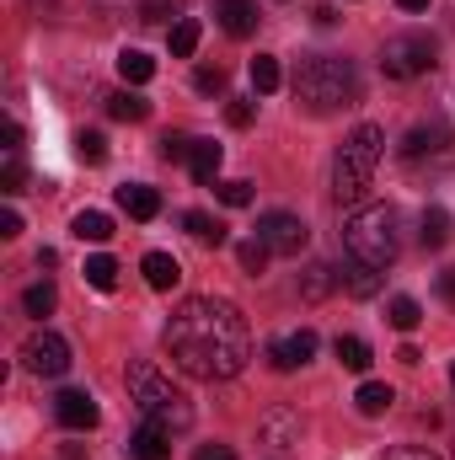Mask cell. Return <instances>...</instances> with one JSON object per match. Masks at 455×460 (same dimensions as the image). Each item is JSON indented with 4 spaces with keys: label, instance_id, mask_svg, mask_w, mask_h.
Instances as JSON below:
<instances>
[{
    "label": "cell",
    "instance_id": "cell-12",
    "mask_svg": "<svg viewBox=\"0 0 455 460\" xmlns=\"http://www.w3.org/2000/svg\"><path fill=\"white\" fill-rule=\"evenodd\" d=\"M263 445H273V450H295V445H300V412L273 407V412L263 418Z\"/></svg>",
    "mask_w": 455,
    "mask_h": 460
},
{
    "label": "cell",
    "instance_id": "cell-45",
    "mask_svg": "<svg viewBox=\"0 0 455 460\" xmlns=\"http://www.w3.org/2000/svg\"><path fill=\"white\" fill-rule=\"evenodd\" d=\"M451 385H455V369H451Z\"/></svg>",
    "mask_w": 455,
    "mask_h": 460
},
{
    "label": "cell",
    "instance_id": "cell-2",
    "mask_svg": "<svg viewBox=\"0 0 455 460\" xmlns=\"http://www.w3.org/2000/svg\"><path fill=\"white\" fill-rule=\"evenodd\" d=\"M295 102H306V113L327 118L338 108H353L359 102V70L338 59V54H317L295 70Z\"/></svg>",
    "mask_w": 455,
    "mask_h": 460
},
{
    "label": "cell",
    "instance_id": "cell-37",
    "mask_svg": "<svg viewBox=\"0 0 455 460\" xmlns=\"http://www.w3.org/2000/svg\"><path fill=\"white\" fill-rule=\"evenodd\" d=\"M193 86H199V92H204V97H215V92H226V70H220V65H215V70H210V65H204V70H199V75H193Z\"/></svg>",
    "mask_w": 455,
    "mask_h": 460
},
{
    "label": "cell",
    "instance_id": "cell-30",
    "mask_svg": "<svg viewBox=\"0 0 455 460\" xmlns=\"http://www.w3.org/2000/svg\"><path fill=\"white\" fill-rule=\"evenodd\" d=\"M268 257H273V252H268V241H257V235H252V241H241V246H236V262H241V268H246V273H252V279H257V273H263V268H268Z\"/></svg>",
    "mask_w": 455,
    "mask_h": 460
},
{
    "label": "cell",
    "instance_id": "cell-33",
    "mask_svg": "<svg viewBox=\"0 0 455 460\" xmlns=\"http://www.w3.org/2000/svg\"><path fill=\"white\" fill-rule=\"evenodd\" d=\"M0 193L5 199L22 193V150H5V161H0Z\"/></svg>",
    "mask_w": 455,
    "mask_h": 460
},
{
    "label": "cell",
    "instance_id": "cell-21",
    "mask_svg": "<svg viewBox=\"0 0 455 460\" xmlns=\"http://www.w3.org/2000/svg\"><path fill=\"white\" fill-rule=\"evenodd\" d=\"M343 289H348L353 300H370V295H380V268H370V262H353V268L343 273Z\"/></svg>",
    "mask_w": 455,
    "mask_h": 460
},
{
    "label": "cell",
    "instance_id": "cell-25",
    "mask_svg": "<svg viewBox=\"0 0 455 460\" xmlns=\"http://www.w3.org/2000/svg\"><path fill=\"white\" fill-rule=\"evenodd\" d=\"M166 43H172V59H193V54H199V22L183 16V22L166 32Z\"/></svg>",
    "mask_w": 455,
    "mask_h": 460
},
{
    "label": "cell",
    "instance_id": "cell-22",
    "mask_svg": "<svg viewBox=\"0 0 455 460\" xmlns=\"http://www.w3.org/2000/svg\"><path fill=\"white\" fill-rule=\"evenodd\" d=\"M108 113H113L118 123H145V118H150V102H145L139 92H113V97H108Z\"/></svg>",
    "mask_w": 455,
    "mask_h": 460
},
{
    "label": "cell",
    "instance_id": "cell-14",
    "mask_svg": "<svg viewBox=\"0 0 455 460\" xmlns=\"http://www.w3.org/2000/svg\"><path fill=\"white\" fill-rule=\"evenodd\" d=\"M139 273H145V284H150V289H161V295L183 284V262H177L172 252H145V262H139Z\"/></svg>",
    "mask_w": 455,
    "mask_h": 460
},
{
    "label": "cell",
    "instance_id": "cell-34",
    "mask_svg": "<svg viewBox=\"0 0 455 460\" xmlns=\"http://www.w3.org/2000/svg\"><path fill=\"white\" fill-rule=\"evenodd\" d=\"M215 193H220V204H230V209H246V204L257 199L252 182H241V177H236V182H215Z\"/></svg>",
    "mask_w": 455,
    "mask_h": 460
},
{
    "label": "cell",
    "instance_id": "cell-6",
    "mask_svg": "<svg viewBox=\"0 0 455 460\" xmlns=\"http://www.w3.org/2000/svg\"><path fill=\"white\" fill-rule=\"evenodd\" d=\"M380 70H386V81H413V75H429V70H434V43H429L424 32L386 38V49H380Z\"/></svg>",
    "mask_w": 455,
    "mask_h": 460
},
{
    "label": "cell",
    "instance_id": "cell-1",
    "mask_svg": "<svg viewBox=\"0 0 455 460\" xmlns=\"http://www.w3.org/2000/svg\"><path fill=\"white\" fill-rule=\"evenodd\" d=\"M166 353L183 375L193 380H230L246 369L252 358V332H246V316L215 300V295H193L172 311L166 322Z\"/></svg>",
    "mask_w": 455,
    "mask_h": 460
},
{
    "label": "cell",
    "instance_id": "cell-5",
    "mask_svg": "<svg viewBox=\"0 0 455 460\" xmlns=\"http://www.w3.org/2000/svg\"><path fill=\"white\" fill-rule=\"evenodd\" d=\"M380 155H386V128L359 123V128L348 134V145L338 150V166H333V188H338L343 204L364 199V188H370V177H375Z\"/></svg>",
    "mask_w": 455,
    "mask_h": 460
},
{
    "label": "cell",
    "instance_id": "cell-16",
    "mask_svg": "<svg viewBox=\"0 0 455 460\" xmlns=\"http://www.w3.org/2000/svg\"><path fill=\"white\" fill-rule=\"evenodd\" d=\"M129 456L134 460H172V434H161L156 423H139L134 439H129Z\"/></svg>",
    "mask_w": 455,
    "mask_h": 460
},
{
    "label": "cell",
    "instance_id": "cell-26",
    "mask_svg": "<svg viewBox=\"0 0 455 460\" xmlns=\"http://www.w3.org/2000/svg\"><path fill=\"white\" fill-rule=\"evenodd\" d=\"M338 279H343V273H333L327 262H311V268H306V284H300V295H306V300H327Z\"/></svg>",
    "mask_w": 455,
    "mask_h": 460
},
{
    "label": "cell",
    "instance_id": "cell-27",
    "mask_svg": "<svg viewBox=\"0 0 455 460\" xmlns=\"http://www.w3.org/2000/svg\"><path fill=\"white\" fill-rule=\"evenodd\" d=\"M279 81H284V75H279V59H273V54H257V59H252V92L268 97V92H279Z\"/></svg>",
    "mask_w": 455,
    "mask_h": 460
},
{
    "label": "cell",
    "instance_id": "cell-4",
    "mask_svg": "<svg viewBox=\"0 0 455 460\" xmlns=\"http://www.w3.org/2000/svg\"><path fill=\"white\" fill-rule=\"evenodd\" d=\"M343 246L353 262H370V268H391L397 252H402V235H397V215L386 204H370V209H353L348 226H343Z\"/></svg>",
    "mask_w": 455,
    "mask_h": 460
},
{
    "label": "cell",
    "instance_id": "cell-31",
    "mask_svg": "<svg viewBox=\"0 0 455 460\" xmlns=\"http://www.w3.org/2000/svg\"><path fill=\"white\" fill-rule=\"evenodd\" d=\"M54 300H59V295H54V284H49V279H43V284H32V289H27V295H22V311H27V316H38V322H43V316H49V311H54Z\"/></svg>",
    "mask_w": 455,
    "mask_h": 460
},
{
    "label": "cell",
    "instance_id": "cell-41",
    "mask_svg": "<svg viewBox=\"0 0 455 460\" xmlns=\"http://www.w3.org/2000/svg\"><path fill=\"white\" fill-rule=\"evenodd\" d=\"M0 235H5V241H11V235H22V215H16V209H5V215H0Z\"/></svg>",
    "mask_w": 455,
    "mask_h": 460
},
{
    "label": "cell",
    "instance_id": "cell-10",
    "mask_svg": "<svg viewBox=\"0 0 455 460\" xmlns=\"http://www.w3.org/2000/svg\"><path fill=\"white\" fill-rule=\"evenodd\" d=\"M54 418L70 429V434H86V429H97V402H92V391H59L54 396Z\"/></svg>",
    "mask_w": 455,
    "mask_h": 460
},
{
    "label": "cell",
    "instance_id": "cell-42",
    "mask_svg": "<svg viewBox=\"0 0 455 460\" xmlns=\"http://www.w3.org/2000/svg\"><path fill=\"white\" fill-rule=\"evenodd\" d=\"M440 300H445V305H455V268H445V273H440Z\"/></svg>",
    "mask_w": 455,
    "mask_h": 460
},
{
    "label": "cell",
    "instance_id": "cell-8",
    "mask_svg": "<svg viewBox=\"0 0 455 460\" xmlns=\"http://www.w3.org/2000/svg\"><path fill=\"white\" fill-rule=\"evenodd\" d=\"M22 364H27L32 375H43V380H59V375L70 369V343L43 327V332H32V338L22 343Z\"/></svg>",
    "mask_w": 455,
    "mask_h": 460
},
{
    "label": "cell",
    "instance_id": "cell-28",
    "mask_svg": "<svg viewBox=\"0 0 455 460\" xmlns=\"http://www.w3.org/2000/svg\"><path fill=\"white\" fill-rule=\"evenodd\" d=\"M386 316H391V327H397V332H413V327L424 322V305H418L413 295H397V300L386 305Z\"/></svg>",
    "mask_w": 455,
    "mask_h": 460
},
{
    "label": "cell",
    "instance_id": "cell-11",
    "mask_svg": "<svg viewBox=\"0 0 455 460\" xmlns=\"http://www.w3.org/2000/svg\"><path fill=\"white\" fill-rule=\"evenodd\" d=\"M311 353H317V332L311 327H300V332H290V338H279L268 348L273 369H300V364H311Z\"/></svg>",
    "mask_w": 455,
    "mask_h": 460
},
{
    "label": "cell",
    "instance_id": "cell-9",
    "mask_svg": "<svg viewBox=\"0 0 455 460\" xmlns=\"http://www.w3.org/2000/svg\"><path fill=\"white\" fill-rule=\"evenodd\" d=\"M445 150H451V128H445L440 118L413 123L407 139H402V161H424V155H445Z\"/></svg>",
    "mask_w": 455,
    "mask_h": 460
},
{
    "label": "cell",
    "instance_id": "cell-43",
    "mask_svg": "<svg viewBox=\"0 0 455 460\" xmlns=\"http://www.w3.org/2000/svg\"><path fill=\"white\" fill-rule=\"evenodd\" d=\"M380 460H440V456H429V450H413V445H407V450H391V456H380Z\"/></svg>",
    "mask_w": 455,
    "mask_h": 460
},
{
    "label": "cell",
    "instance_id": "cell-32",
    "mask_svg": "<svg viewBox=\"0 0 455 460\" xmlns=\"http://www.w3.org/2000/svg\"><path fill=\"white\" fill-rule=\"evenodd\" d=\"M418 235H424V246H445L451 241V215L445 209H424V230Z\"/></svg>",
    "mask_w": 455,
    "mask_h": 460
},
{
    "label": "cell",
    "instance_id": "cell-39",
    "mask_svg": "<svg viewBox=\"0 0 455 460\" xmlns=\"http://www.w3.org/2000/svg\"><path fill=\"white\" fill-rule=\"evenodd\" d=\"M193 460H236V450H230V445H199Z\"/></svg>",
    "mask_w": 455,
    "mask_h": 460
},
{
    "label": "cell",
    "instance_id": "cell-36",
    "mask_svg": "<svg viewBox=\"0 0 455 460\" xmlns=\"http://www.w3.org/2000/svg\"><path fill=\"white\" fill-rule=\"evenodd\" d=\"M161 155H166V161H188V155H193V134H166V139H161Z\"/></svg>",
    "mask_w": 455,
    "mask_h": 460
},
{
    "label": "cell",
    "instance_id": "cell-44",
    "mask_svg": "<svg viewBox=\"0 0 455 460\" xmlns=\"http://www.w3.org/2000/svg\"><path fill=\"white\" fill-rule=\"evenodd\" d=\"M402 11H429V0H397Z\"/></svg>",
    "mask_w": 455,
    "mask_h": 460
},
{
    "label": "cell",
    "instance_id": "cell-15",
    "mask_svg": "<svg viewBox=\"0 0 455 460\" xmlns=\"http://www.w3.org/2000/svg\"><path fill=\"white\" fill-rule=\"evenodd\" d=\"M215 22L230 38H252L257 32V5L252 0H215Z\"/></svg>",
    "mask_w": 455,
    "mask_h": 460
},
{
    "label": "cell",
    "instance_id": "cell-20",
    "mask_svg": "<svg viewBox=\"0 0 455 460\" xmlns=\"http://www.w3.org/2000/svg\"><path fill=\"white\" fill-rule=\"evenodd\" d=\"M118 75H123L129 86H145V81L156 75V59H150L145 49H123V54H118Z\"/></svg>",
    "mask_w": 455,
    "mask_h": 460
},
{
    "label": "cell",
    "instance_id": "cell-19",
    "mask_svg": "<svg viewBox=\"0 0 455 460\" xmlns=\"http://www.w3.org/2000/svg\"><path fill=\"white\" fill-rule=\"evenodd\" d=\"M333 353H338L343 369H353V375H364V369H370V358H375L370 343H364V338H353V332H343L338 343H333Z\"/></svg>",
    "mask_w": 455,
    "mask_h": 460
},
{
    "label": "cell",
    "instance_id": "cell-18",
    "mask_svg": "<svg viewBox=\"0 0 455 460\" xmlns=\"http://www.w3.org/2000/svg\"><path fill=\"white\" fill-rule=\"evenodd\" d=\"M183 230H188L199 246H226V226H220L215 215H204V209H188V215H183Z\"/></svg>",
    "mask_w": 455,
    "mask_h": 460
},
{
    "label": "cell",
    "instance_id": "cell-3",
    "mask_svg": "<svg viewBox=\"0 0 455 460\" xmlns=\"http://www.w3.org/2000/svg\"><path fill=\"white\" fill-rule=\"evenodd\" d=\"M129 402L145 412V423H156L161 434H183V429H193V407H188V396L172 385V375H161L150 358H139V364H129Z\"/></svg>",
    "mask_w": 455,
    "mask_h": 460
},
{
    "label": "cell",
    "instance_id": "cell-38",
    "mask_svg": "<svg viewBox=\"0 0 455 460\" xmlns=\"http://www.w3.org/2000/svg\"><path fill=\"white\" fill-rule=\"evenodd\" d=\"M226 118H230V128H252V118H257V108H252L246 97H236V102L226 108Z\"/></svg>",
    "mask_w": 455,
    "mask_h": 460
},
{
    "label": "cell",
    "instance_id": "cell-29",
    "mask_svg": "<svg viewBox=\"0 0 455 460\" xmlns=\"http://www.w3.org/2000/svg\"><path fill=\"white\" fill-rule=\"evenodd\" d=\"M86 284H92V289H113V284H118V262L108 257V252L86 257Z\"/></svg>",
    "mask_w": 455,
    "mask_h": 460
},
{
    "label": "cell",
    "instance_id": "cell-17",
    "mask_svg": "<svg viewBox=\"0 0 455 460\" xmlns=\"http://www.w3.org/2000/svg\"><path fill=\"white\" fill-rule=\"evenodd\" d=\"M220 161H226V150H220L215 139H193V155H188L193 182H215V177H220Z\"/></svg>",
    "mask_w": 455,
    "mask_h": 460
},
{
    "label": "cell",
    "instance_id": "cell-40",
    "mask_svg": "<svg viewBox=\"0 0 455 460\" xmlns=\"http://www.w3.org/2000/svg\"><path fill=\"white\" fill-rule=\"evenodd\" d=\"M0 150H22V128L16 123H0Z\"/></svg>",
    "mask_w": 455,
    "mask_h": 460
},
{
    "label": "cell",
    "instance_id": "cell-24",
    "mask_svg": "<svg viewBox=\"0 0 455 460\" xmlns=\"http://www.w3.org/2000/svg\"><path fill=\"white\" fill-rule=\"evenodd\" d=\"M76 235H81V241H92V246H103V241H108V235H113V220H108V215H103V209H81V215H76Z\"/></svg>",
    "mask_w": 455,
    "mask_h": 460
},
{
    "label": "cell",
    "instance_id": "cell-13",
    "mask_svg": "<svg viewBox=\"0 0 455 460\" xmlns=\"http://www.w3.org/2000/svg\"><path fill=\"white\" fill-rule=\"evenodd\" d=\"M118 209H123L129 220H156V215H161V193L145 188V182H123V188H118Z\"/></svg>",
    "mask_w": 455,
    "mask_h": 460
},
{
    "label": "cell",
    "instance_id": "cell-23",
    "mask_svg": "<svg viewBox=\"0 0 455 460\" xmlns=\"http://www.w3.org/2000/svg\"><path fill=\"white\" fill-rule=\"evenodd\" d=\"M391 402H397V396H391V385H380V380H364V385H359V396H353V407H359L364 418H380Z\"/></svg>",
    "mask_w": 455,
    "mask_h": 460
},
{
    "label": "cell",
    "instance_id": "cell-7",
    "mask_svg": "<svg viewBox=\"0 0 455 460\" xmlns=\"http://www.w3.org/2000/svg\"><path fill=\"white\" fill-rule=\"evenodd\" d=\"M257 241H268V252H279V257H300V252L311 246V230H306L300 215L273 209V215H263V220H257Z\"/></svg>",
    "mask_w": 455,
    "mask_h": 460
},
{
    "label": "cell",
    "instance_id": "cell-35",
    "mask_svg": "<svg viewBox=\"0 0 455 460\" xmlns=\"http://www.w3.org/2000/svg\"><path fill=\"white\" fill-rule=\"evenodd\" d=\"M76 155H81L86 166H103V161H108V139H103V134H81V139H76Z\"/></svg>",
    "mask_w": 455,
    "mask_h": 460
}]
</instances>
